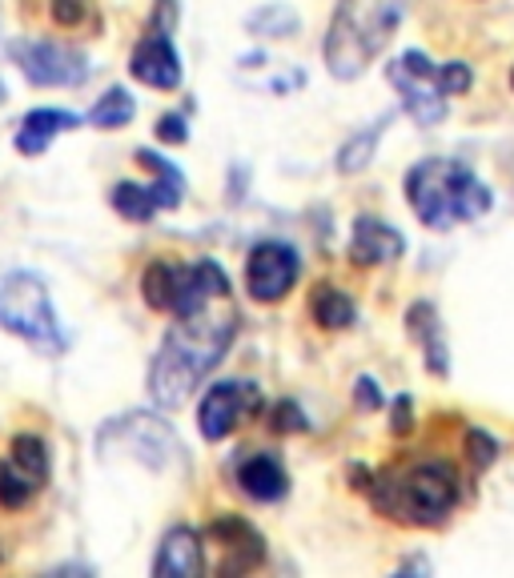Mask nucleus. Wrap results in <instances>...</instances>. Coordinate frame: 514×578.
Segmentation results:
<instances>
[{"label":"nucleus","mask_w":514,"mask_h":578,"mask_svg":"<svg viewBox=\"0 0 514 578\" xmlns=\"http://www.w3.org/2000/svg\"><path fill=\"white\" fill-rule=\"evenodd\" d=\"M238 338V317L201 310V314L177 317L170 334L161 338V350L149 366V394L161 410H177L189 402L205 374L225 357Z\"/></svg>","instance_id":"obj_1"},{"label":"nucleus","mask_w":514,"mask_h":578,"mask_svg":"<svg viewBox=\"0 0 514 578\" xmlns=\"http://www.w3.org/2000/svg\"><path fill=\"white\" fill-rule=\"evenodd\" d=\"M406 201L426 229H454L459 222L482 217L494 198L466 165L430 158L406 173Z\"/></svg>","instance_id":"obj_2"},{"label":"nucleus","mask_w":514,"mask_h":578,"mask_svg":"<svg viewBox=\"0 0 514 578\" xmlns=\"http://www.w3.org/2000/svg\"><path fill=\"white\" fill-rule=\"evenodd\" d=\"M402 21V0H366L354 4L346 0L330 21L326 37V65L338 80L362 77V68L386 49V40L394 37Z\"/></svg>","instance_id":"obj_3"},{"label":"nucleus","mask_w":514,"mask_h":578,"mask_svg":"<svg viewBox=\"0 0 514 578\" xmlns=\"http://www.w3.org/2000/svg\"><path fill=\"white\" fill-rule=\"evenodd\" d=\"M374 506L414 526H435L459 506V474L447 462H418L402 478H383L374 487Z\"/></svg>","instance_id":"obj_4"},{"label":"nucleus","mask_w":514,"mask_h":578,"mask_svg":"<svg viewBox=\"0 0 514 578\" xmlns=\"http://www.w3.org/2000/svg\"><path fill=\"white\" fill-rule=\"evenodd\" d=\"M0 329L16 334L21 342H28L40 354L65 350V329L57 322L49 289L37 274H25V269L0 274Z\"/></svg>","instance_id":"obj_5"},{"label":"nucleus","mask_w":514,"mask_h":578,"mask_svg":"<svg viewBox=\"0 0 514 578\" xmlns=\"http://www.w3.org/2000/svg\"><path fill=\"white\" fill-rule=\"evenodd\" d=\"M125 454V458L141 462L146 470L153 474H170L173 462H185L181 442L173 434L170 422L153 418V414H125V418H113L109 426H101L97 434V454L101 458H113V454Z\"/></svg>","instance_id":"obj_6"},{"label":"nucleus","mask_w":514,"mask_h":578,"mask_svg":"<svg viewBox=\"0 0 514 578\" xmlns=\"http://www.w3.org/2000/svg\"><path fill=\"white\" fill-rule=\"evenodd\" d=\"M386 77H390V85L398 89L406 113L418 121L423 129H430V125H438V121L447 117L450 92L442 89V65H435L426 53H418V49L402 53L398 61L386 65Z\"/></svg>","instance_id":"obj_7"},{"label":"nucleus","mask_w":514,"mask_h":578,"mask_svg":"<svg viewBox=\"0 0 514 578\" xmlns=\"http://www.w3.org/2000/svg\"><path fill=\"white\" fill-rule=\"evenodd\" d=\"M13 61L25 73L28 85L40 89H73L89 77V56L73 45H53V40H13Z\"/></svg>","instance_id":"obj_8"},{"label":"nucleus","mask_w":514,"mask_h":578,"mask_svg":"<svg viewBox=\"0 0 514 578\" xmlns=\"http://www.w3.org/2000/svg\"><path fill=\"white\" fill-rule=\"evenodd\" d=\"M265 406L258 381H217L201 394L198 426L205 442H225L246 418H258Z\"/></svg>","instance_id":"obj_9"},{"label":"nucleus","mask_w":514,"mask_h":578,"mask_svg":"<svg viewBox=\"0 0 514 578\" xmlns=\"http://www.w3.org/2000/svg\"><path fill=\"white\" fill-rule=\"evenodd\" d=\"M302 274V257L286 241H262L253 246L246 262V289L253 302H281Z\"/></svg>","instance_id":"obj_10"},{"label":"nucleus","mask_w":514,"mask_h":578,"mask_svg":"<svg viewBox=\"0 0 514 578\" xmlns=\"http://www.w3.org/2000/svg\"><path fill=\"white\" fill-rule=\"evenodd\" d=\"M129 73L149 89H177L181 85V56L173 49V40L165 33H149L137 40V49L129 56Z\"/></svg>","instance_id":"obj_11"},{"label":"nucleus","mask_w":514,"mask_h":578,"mask_svg":"<svg viewBox=\"0 0 514 578\" xmlns=\"http://www.w3.org/2000/svg\"><path fill=\"white\" fill-rule=\"evenodd\" d=\"M234 478H238L241 494H250L253 502H277L286 499V490H290V478L281 470V462L274 454H265V450L241 454L234 462Z\"/></svg>","instance_id":"obj_12"},{"label":"nucleus","mask_w":514,"mask_h":578,"mask_svg":"<svg viewBox=\"0 0 514 578\" xmlns=\"http://www.w3.org/2000/svg\"><path fill=\"white\" fill-rule=\"evenodd\" d=\"M406 253V237L378 217H358L350 229V257L358 265H383Z\"/></svg>","instance_id":"obj_13"},{"label":"nucleus","mask_w":514,"mask_h":578,"mask_svg":"<svg viewBox=\"0 0 514 578\" xmlns=\"http://www.w3.org/2000/svg\"><path fill=\"white\" fill-rule=\"evenodd\" d=\"M153 575L158 578H193L201 575V539L189 526H173L158 542L153 554Z\"/></svg>","instance_id":"obj_14"},{"label":"nucleus","mask_w":514,"mask_h":578,"mask_svg":"<svg viewBox=\"0 0 514 578\" xmlns=\"http://www.w3.org/2000/svg\"><path fill=\"white\" fill-rule=\"evenodd\" d=\"M77 125H80L77 113H65V109H33V113L21 121V133H16V153H25V158H40L57 133H68V129H77Z\"/></svg>","instance_id":"obj_15"},{"label":"nucleus","mask_w":514,"mask_h":578,"mask_svg":"<svg viewBox=\"0 0 514 578\" xmlns=\"http://www.w3.org/2000/svg\"><path fill=\"white\" fill-rule=\"evenodd\" d=\"M410 334L426 345V366L435 369V374H447V345H442V329H438V314L430 302H418L410 305Z\"/></svg>","instance_id":"obj_16"},{"label":"nucleus","mask_w":514,"mask_h":578,"mask_svg":"<svg viewBox=\"0 0 514 578\" xmlns=\"http://www.w3.org/2000/svg\"><path fill=\"white\" fill-rule=\"evenodd\" d=\"M137 161H141L146 169L158 173V181L149 185V189H153V198H158L161 210H177V205H181V193H185L181 169H177V165H173L170 158L153 153V149H137Z\"/></svg>","instance_id":"obj_17"},{"label":"nucleus","mask_w":514,"mask_h":578,"mask_svg":"<svg viewBox=\"0 0 514 578\" xmlns=\"http://www.w3.org/2000/svg\"><path fill=\"white\" fill-rule=\"evenodd\" d=\"M213 535L225 539V546L234 554H241V570H250V566L262 563V554H265L262 535H258L250 523H241V518H217V523H213Z\"/></svg>","instance_id":"obj_18"},{"label":"nucleus","mask_w":514,"mask_h":578,"mask_svg":"<svg viewBox=\"0 0 514 578\" xmlns=\"http://www.w3.org/2000/svg\"><path fill=\"white\" fill-rule=\"evenodd\" d=\"M298 25H302L298 13H293L290 4H281V0H269L258 13L246 16V28H250L253 37H293Z\"/></svg>","instance_id":"obj_19"},{"label":"nucleus","mask_w":514,"mask_h":578,"mask_svg":"<svg viewBox=\"0 0 514 578\" xmlns=\"http://www.w3.org/2000/svg\"><path fill=\"white\" fill-rule=\"evenodd\" d=\"M113 210L121 213V217H129L133 225H146L153 222V213L161 210L158 198H153V189H146V185L137 181H121L113 185Z\"/></svg>","instance_id":"obj_20"},{"label":"nucleus","mask_w":514,"mask_h":578,"mask_svg":"<svg viewBox=\"0 0 514 578\" xmlns=\"http://www.w3.org/2000/svg\"><path fill=\"white\" fill-rule=\"evenodd\" d=\"M314 317H317V326H326V329H346V326H354V302L346 298L342 289H334V286H317L314 293Z\"/></svg>","instance_id":"obj_21"},{"label":"nucleus","mask_w":514,"mask_h":578,"mask_svg":"<svg viewBox=\"0 0 514 578\" xmlns=\"http://www.w3.org/2000/svg\"><path fill=\"white\" fill-rule=\"evenodd\" d=\"M390 125V117H383L374 129H362L354 133L350 141L338 149V173H362L374 161V149H378V137H383V129Z\"/></svg>","instance_id":"obj_22"},{"label":"nucleus","mask_w":514,"mask_h":578,"mask_svg":"<svg viewBox=\"0 0 514 578\" xmlns=\"http://www.w3.org/2000/svg\"><path fill=\"white\" fill-rule=\"evenodd\" d=\"M137 117V101H133L125 89H109L97 105L89 109V121L97 129H121V125H129Z\"/></svg>","instance_id":"obj_23"},{"label":"nucleus","mask_w":514,"mask_h":578,"mask_svg":"<svg viewBox=\"0 0 514 578\" xmlns=\"http://www.w3.org/2000/svg\"><path fill=\"white\" fill-rule=\"evenodd\" d=\"M40 490V482L33 478L28 470H21L13 458L0 462V506H9V511H21L33 494Z\"/></svg>","instance_id":"obj_24"},{"label":"nucleus","mask_w":514,"mask_h":578,"mask_svg":"<svg viewBox=\"0 0 514 578\" xmlns=\"http://www.w3.org/2000/svg\"><path fill=\"white\" fill-rule=\"evenodd\" d=\"M173 277H177V265L170 262H153L141 277V289H146V302L153 310H173Z\"/></svg>","instance_id":"obj_25"},{"label":"nucleus","mask_w":514,"mask_h":578,"mask_svg":"<svg viewBox=\"0 0 514 578\" xmlns=\"http://www.w3.org/2000/svg\"><path fill=\"white\" fill-rule=\"evenodd\" d=\"M13 462L21 466V470L33 474L37 482L49 478V450H45V442H40L37 434H16L13 438Z\"/></svg>","instance_id":"obj_26"},{"label":"nucleus","mask_w":514,"mask_h":578,"mask_svg":"<svg viewBox=\"0 0 514 578\" xmlns=\"http://www.w3.org/2000/svg\"><path fill=\"white\" fill-rule=\"evenodd\" d=\"M310 422H305V414H302V406L298 402H290V398H281L274 406V430L277 434H302Z\"/></svg>","instance_id":"obj_27"},{"label":"nucleus","mask_w":514,"mask_h":578,"mask_svg":"<svg viewBox=\"0 0 514 578\" xmlns=\"http://www.w3.org/2000/svg\"><path fill=\"white\" fill-rule=\"evenodd\" d=\"M471 80H475L471 65H462V61H447V65H442V89H447L450 97L471 89Z\"/></svg>","instance_id":"obj_28"},{"label":"nucleus","mask_w":514,"mask_h":578,"mask_svg":"<svg viewBox=\"0 0 514 578\" xmlns=\"http://www.w3.org/2000/svg\"><path fill=\"white\" fill-rule=\"evenodd\" d=\"M466 447H471V458H475V466H490V462L499 458V447H494V438L482 430H471L466 434Z\"/></svg>","instance_id":"obj_29"},{"label":"nucleus","mask_w":514,"mask_h":578,"mask_svg":"<svg viewBox=\"0 0 514 578\" xmlns=\"http://www.w3.org/2000/svg\"><path fill=\"white\" fill-rule=\"evenodd\" d=\"M158 141H165V144H185L189 141V133H185V117L181 113H165V117L158 121Z\"/></svg>","instance_id":"obj_30"},{"label":"nucleus","mask_w":514,"mask_h":578,"mask_svg":"<svg viewBox=\"0 0 514 578\" xmlns=\"http://www.w3.org/2000/svg\"><path fill=\"white\" fill-rule=\"evenodd\" d=\"M354 402L362 410H378V406H383V390H378V381L362 374V378L354 381Z\"/></svg>","instance_id":"obj_31"},{"label":"nucleus","mask_w":514,"mask_h":578,"mask_svg":"<svg viewBox=\"0 0 514 578\" xmlns=\"http://www.w3.org/2000/svg\"><path fill=\"white\" fill-rule=\"evenodd\" d=\"M173 25H177V4H173V0H158V9H153V33H165V37H170Z\"/></svg>","instance_id":"obj_32"},{"label":"nucleus","mask_w":514,"mask_h":578,"mask_svg":"<svg viewBox=\"0 0 514 578\" xmlns=\"http://www.w3.org/2000/svg\"><path fill=\"white\" fill-rule=\"evenodd\" d=\"M80 16H85V4H80V0H53L57 25H77Z\"/></svg>","instance_id":"obj_33"},{"label":"nucleus","mask_w":514,"mask_h":578,"mask_svg":"<svg viewBox=\"0 0 514 578\" xmlns=\"http://www.w3.org/2000/svg\"><path fill=\"white\" fill-rule=\"evenodd\" d=\"M410 414H414L410 398H398V402H394V422H390V426H394V434H410V426H414V418H410Z\"/></svg>","instance_id":"obj_34"},{"label":"nucleus","mask_w":514,"mask_h":578,"mask_svg":"<svg viewBox=\"0 0 514 578\" xmlns=\"http://www.w3.org/2000/svg\"><path fill=\"white\" fill-rule=\"evenodd\" d=\"M511 85H514V73H511Z\"/></svg>","instance_id":"obj_35"}]
</instances>
